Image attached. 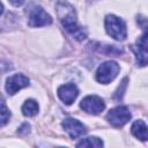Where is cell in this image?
<instances>
[{
    "instance_id": "1",
    "label": "cell",
    "mask_w": 148,
    "mask_h": 148,
    "mask_svg": "<svg viewBox=\"0 0 148 148\" xmlns=\"http://www.w3.org/2000/svg\"><path fill=\"white\" fill-rule=\"evenodd\" d=\"M56 12L62 27L71 36L76 40H83L87 37V30L77 24L76 12L71 3L65 0H59L56 5Z\"/></svg>"
},
{
    "instance_id": "2",
    "label": "cell",
    "mask_w": 148,
    "mask_h": 148,
    "mask_svg": "<svg viewBox=\"0 0 148 148\" xmlns=\"http://www.w3.org/2000/svg\"><path fill=\"white\" fill-rule=\"evenodd\" d=\"M105 30L109 36H111L116 40H124L127 36V30H126V24L125 22L116 16V15H108L105 17Z\"/></svg>"
},
{
    "instance_id": "3",
    "label": "cell",
    "mask_w": 148,
    "mask_h": 148,
    "mask_svg": "<svg viewBox=\"0 0 148 148\" xmlns=\"http://www.w3.org/2000/svg\"><path fill=\"white\" fill-rule=\"evenodd\" d=\"M119 73V65L116 61L109 60L99 65V67L96 71V80L99 83L108 84L112 80L116 79V76Z\"/></svg>"
},
{
    "instance_id": "4",
    "label": "cell",
    "mask_w": 148,
    "mask_h": 148,
    "mask_svg": "<svg viewBox=\"0 0 148 148\" xmlns=\"http://www.w3.org/2000/svg\"><path fill=\"white\" fill-rule=\"evenodd\" d=\"M52 23L51 16L40 7V6H31L28 10V24L30 27H44Z\"/></svg>"
},
{
    "instance_id": "5",
    "label": "cell",
    "mask_w": 148,
    "mask_h": 148,
    "mask_svg": "<svg viewBox=\"0 0 148 148\" xmlns=\"http://www.w3.org/2000/svg\"><path fill=\"white\" fill-rule=\"evenodd\" d=\"M131 117H132L131 111L128 110L127 106H124V105H119L111 109L106 114L108 121L114 127L124 126L131 119Z\"/></svg>"
},
{
    "instance_id": "6",
    "label": "cell",
    "mask_w": 148,
    "mask_h": 148,
    "mask_svg": "<svg viewBox=\"0 0 148 148\" xmlns=\"http://www.w3.org/2000/svg\"><path fill=\"white\" fill-rule=\"evenodd\" d=\"M80 108L90 114H98L105 109V103L101 97L96 95H89L81 101Z\"/></svg>"
},
{
    "instance_id": "7",
    "label": "cell",
    "mask_w": 148,
    "mask_h": 148,
    "mask_svg": "<svg viewBox=\"0 0 148 148\" xmlns=\"http://www.w3.org/2000/svg\"><path fill=\"white\" fill-rule=\"evenodd\" d=\"M29 86V79L21 74V73H17V74H14L12 76H9L7 80H6V91L8 95H14L16 94L18 90H21L22 88H25Z\"/></svg>"
},
{
    "instance_id": "8",
    "label": "cell",
    "mask_w": 148,
    "mask_h": 148,
    "mask_svg": "<svg viewBox=\"0 0 148 148\" xmlns=\"http://www.w3.org/2000/svg\"><path fill=\"white\" fill-rule=\"evenodd\" d=\"M62 127L72 139H76L86 133L84 125L74 118H65L62 120Z\"/></svg>"
},
{
    "instance_id": "9",
    "label": "cell",
    "mask_w": 148,
    "mask_h": 148,
    "mask_svg": "<svg viewBox=\"0 0 148 148\" xmlns=\"http://www.w3.org/2000/svg\"><path fill=\"white\" fill-rule=\"evenodd\" d=\"M79 95V89L76 87V84L74 83H66L62 84L58 88V96L59 98L67 105L72 104L75 98Z\"/></svg>"
},
{
    "instance_id": "10",
    "label": "cell",
    "mask_w": 148,
    "mask_h": 148,
    "mask_svg": "<svg viewBox=\"0 0 148 148\" xmlns=\"http://www.w3.org/2000/svg\"><path fill=\"white\" fill-rule=\"evenodd\" d=\"M131 132L136 139H139L141 141H147L148 140V127H147V125L145 124L143 120H139V119L135 120L132 124Z\"/></svg>"
},
{
    "instance_id": "11",
    "label": "cell",
    "mask_w": 148,
    "mask_h": 148,
    "mask_svg": "<svg viewBox=\"0 0 148 148\" xmlns=\"http://www.w3.org/2000/svg\"><path fill=\"white\" fill-rule=\"evenodd\" d=\"M38 109H39L38 103L35 99H28L22 105V113L27 117H34L37 114Z\"/></svg>"
},
{
    "instance_id": "12",
    "label": "cell",
    "mask_w": 148,
    "mask_h": 148,
    "mask_svg": "<svg viewBox=\"0 0 148 148\" xmlns=\"http://www.w3.org/2000/svg\"><path fill=\"white\" fill-rule=\"evenodd\" d=\"M133 51L136 58V64L138 66H146L148 65V51H145L142 49H139L136 46H133Z\"/></svg>"
},
{
    "instance_id": "13",
    "label": "cell",
    "mask_w": 148,
    "mask_h": 148,
    "mask_svg": "<svg viewBox=\"0 0 148 148\" xmlns=\"http://www.w3.org/2000/svg\"><path fill=\"white\" fill-rule=\"evenodd\" d=\"M77 147H103V141L96 136H90L82 139L80 142L76 143Z\"/></svg>"
},
{
    "instance_id": "14",
    "label": "cell",
    "mask_w": 148,
    "mask_h": 148,
    "mask_svg": "<svg viewBox=\"0 0 148 148\" xmlns=\"http://www.w3.org/2000/svg\"><path fill=\"white\" fill-rule=\"evenodd\" d=\"M145 32L142 34V36L136 40V47L139 49H142L145 51H148V27L145 28Z\"/></svg>"
},
{
    "instance_id": "15",
    "label": "cell",
    "mask_w": 148,
    "mask_h": 148,
    "mask_svg": "<svg viewBox=\"0 0 148 148\" xmlns=\"http://www.w3.org/2000/svg\"><path fill=\"white\" fill-rule=\"evenodd\" d=\"M10 118V112L7 109L6 104L3 102H1V126H5L7 124V121Z\"/></svg>"
},
{
    "instance_id": "16",
    "label": "cell",
    "mask_w": 148,
    "mask_h": 148,
    "mask_svg": "<svg viewBox=\"0 0 148 148\" xmlns=\"http://www.w3.org/2000/svg\"><path fill=\"white\" fill-rule=\"evenodd\" d=\"M29 128H30V126L27 124V123H24L21 127H20V130H18V133L20 134H24V133H28L29 132Z\"/></svg>"
},
{
    "instance_id": "17",
    "label": "cell",
    "mask_w": 148,
    "mask_h": 148,
    "mask_svg": "<svg viewBox=\"0 0 148 148\" xmlns=\"http://www.w3.org/2000/svg\"><path fill=\"white\" fill-rule=\"evenodd\" d=\"M9 2L15 7H20L25 2V0H9Z\"/></svg>"
}]
</instances>
